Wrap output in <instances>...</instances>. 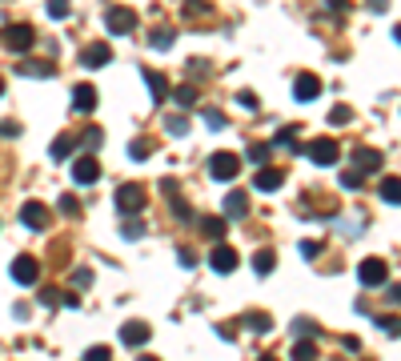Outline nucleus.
I'll list each match as a JSON object with an SVG mask.
<instances>
[{
  "label": "nucleus",
  "mask_w": 401,
  "mask_h": 361,
  "mask_svg": "<svg viewBox=\"0 0 401 361\" xmlns=\"http://www.w3.org/2000/svg\"><path fill=\"white\" fill-rule=\"evenodd\" d=\"M0 45L8 52H28L36 45V32H32V24H8V28H0Z\"/></svg>",
  "instance_id": "f257e3e1"
},
{
  "label": "nucleus",
  "mask_w": 401,
  "mask_h": 361,
  "mask_svg": "<svg viewBox=\"0 0 401 361\" xmlns=\"http://www.w3.org/2000/svg\"><path fill=\"white\" fill-rule=\"evenodd\" d=\"M117 209L124 217H137V213H141V209H144V185H137V181L129 185V181H124V185L117 189Z\"/></svg>",
  "instance_id": "f03ea898"
},
{
  "label": "nucleus",
  "mask_w": 401,
  "mask_h": 361,
  "mask_svg": "<svg viewBox=\"0 0 401 361\" xmlns=\"http://www.w3.org/2000/svg\"><path fill=\"white\" fill-rule=\"evenodd\" d=\"M241 173V157L237 153H213L209 157V177L213 181H233Z\"/></svg>",
  "instance_id": "7ed1b4c3"
},
{
  "label": "nucleus",
  "mask_w": 401,
  "mask_h": 361,
  "mask_svg": "<svg viewBox=\"0 0 401 361\" xmlns=\"http://www.w3.org/2000/svg\"><path fill=\"white\" fill-rule=\"evenodd\" d=\"M357 277H361V285H385L389 281V265L381 261V257H365V261L357 265Z\"/></svg>",
  "instance_id": "20e7f679"
},
{
  "label": "nucleus",
  "mask_w": 401,
  "mask_h": 361,
  "mask_svg": "<svg viewBox=\"0 0 401 361\" xmlns=\"http://www.w3.org/2000/svg\"><path fill=\"white\" fill-rule=\"evenodd\" d=\"M12 281H17V285H36V281H41V261L28 257V253H21V257L12 261Z\"/></svg>",
  "instance_id": "39448f33"
},
{
  "label": "nucleus",
  "mask_w": 401,
  "mask_h": 361,
  "mask_svg": "<svg viewBox=\"0 0 401 361\" xmlns=\"http://www.w3.org/2000/svg\"><path fill=\"white\" fill-rule=\"evenodd\" d=\"M105 28H109L113 36H129V32L137 28V17H133L129 8H109V12H105Z\"/></svg>",
  "instance_id": "423d86ee"
},
{
  "label": "nucleus",
  "mask_w": 401,
  "mask_h": 361,
  "mask_svg": "<svg viewBox=\"0 0 401 361\" xmlns=\"http://www.w3.org/2000/svg\"><path fill=\"white\" fill-rule=\"evenodd\" d=\"M337 157H341V144L337 141H313L309 144V161H313V165H337Z\"/></svg>",
  "instance_id": "0eeeda50"
},
{
  "label": "nucleus",
  "mask_w": 401,
  "mask_h": 361,
  "mask_svg": "<svg viewBox=\"0 0 401 361\" xmlns=\"http://www.w3.org/2000/svg\"><path fill=\"white\" fill-rule=\"evenodd\" d=\"M72 181H76V185H96V181H100V165H96V157H80V161L72 165Z\"/></svg>",
  "instance_id": "6e6552de"
},
{
  "label": "nucleus",
  "mask_w": 401,
  "mask_h": 361,
  "mask_svg": "<svg viewBox=\"0 0 401 361\" xmlns=\"http://www.w3.org/2000/svg\"><path fill=\"white\" fill-rule=\"evenodd\" d=\"M381 165H385V157L378 149H354V173H378Z\"/></svg>",
  "instance_id": "1a4fd4ad"
},
{
  "label": "nucleus",
  "mask_w": 401,
  "mask_h": 361,
  "mask_svg": "<svg viewBox=\"0 0 401 361\" xmlns=\"http://www.w3.org/2000/svg\"><path fill=\"white\" fill-rule=\"evenodd\" d=\"M253 185H257L261 193H277L285 185V173H281V168H273V165H265L257 177H253Z\"/></svg>",
  "instance_id": "9d476101"
},
{
  "label": "nucleus",
  "mask_w": 401,
  "mask_h": 361,
  "mask_svg": "<svg viewBox=\"0 0 401 361\" xmlns=\"http://www.w3.org/2000/svg\"><path fill=\"white\" fill-rule=\"evenodd\" d=\"M21 221L28 225V229H48V209L41 205V201H28L21 209Z\"/></svg>",
  "instance_id": "9b49d317"
},
{
  "label": "nucleus",
  "mask_w": 401,
  "mask_h": 361,
  "mask_svg": "<svg viewBox=\"0 0 401 361\" xmlns=\"http://www.w3.org/2000/svg\"><path fill=\"white\" fill-rule=\"evenodd\" d=\"M209 265L217 269V273H233L237 269V249H229V245H217L209 253Z\"/></svg>",
  "instance_id": "f8f14e48"
},
{
  "label": "nucleus",
  "mask_w": 401,
  "mask_h": 361,
  "mask_svg": "<svg viewBox=\"0 0 401 361\" xmlns=\"http://www.w3.org/2000/svg\"><path fill=\"white\" fill-rule=\"evenodd\" d=\"M109 61H113V48L109 45H89L80 52V65H85V69H100V65H109Z\"/></svg>",
  "instance_id": "ddd939ff"
},
{
  "label": "nucleus",
  "mask_w": 401,
  "mask_h": 361,
  "mask_svg": "<svg viewBox=\"0 0 401 361\" xmlns=\"http://www.w3.org/2000/svg\"><path fill=\"white\" fill-rule=\"evenodd\" d=\"M293 96H297V100H313V96H321V76H297V80H293Z\"/></svg>",
  "instance_id": "4468645a"
},
{
  "label": "nucleus",
  "mask_w": 401,
  "mask_h": 361,
  "mask_svg": "<svg viewBox=\"0 0 401 361\" xmlns=\"http://www.w3.org/2000/svg\"><path fill=\"white\" fill-rule=\"evenodd\" d=\"M149 325H144V321H124V325H120V341H124V345H144V341H149Z\"/></svg>",
  "instance_id": "2eb2a0df"
},
{
  "label": "nucleus",
  "mask_w": 401,
  "mask_h": 361,
  "mask_svg": "<svg viewBox=\"0 0 401 361\" xmlns=\"http://www.w3.org/2000/svg\"><path fill=\"white\" fill-rule=\"evenodd\" d=\"M72 109H76V113H93L96 109V89L93 85H76V89H72Z\"/></svg>",
  "instance_id": "dca6fc26"
},
{
  "label": "nucleus",
  "mask_w": 401,
  "mask_h": 361,
  "mask_svg": "<svg viewBox=\"0 0 401 361\" xmlns=\"http://www.w3.org/2000/svg\"><path fill=\"white\" fill-rule=\"evenodd\" d=\"M141 76H144V85H149V93H153V100L161 105V100L169 96V80L161 76V72H153V69H144Z\"/></svg>",
  "instance_id": "f3484780"
},
{
  "label": "nucleus",
  "mask_w": 401,
  "mask_h": 361,
  "mask_svg": "<svg viewBox=\"0 0 401 361\" xmlns=\"http://www.w3.org/2000/svg\"><path fill=\"white\" fill-rule=\"evenodd\" d=\"M245 213H249V197H245V193H229V197H225V217L241 221Z\"/></svg>",
  "instance_id": "a211bd4d"
},
{
  "label": "nucleus",
  "mask_w": 401,
  "mask_h": 361,
  "mask_svg": "<svg viewBox=\"0 0 401 361\" xmlns=\"http://www.w3.org/2000/svg\"><path fill=\"white\" fill-rule=\"evenodd\" d=\"M273 265H277V253H273V249L253 253V269H257V277H269V273H273Z\"/></svg>",
  "instance_id": "6ab92c4d"
},
{
  "label": "nucleus",
  "mask_w": 401,
  "mask_h": 361,
  "mask_svg": "<svg viewBox=\"0 0 401 361\" xmlns=\"http://www.w3.org/2000/svg\"><path fill=\"white\" fill-rule=\"evenodd\" d=\"M201 233L213 237V241H221V237H225V213H221V217H201Z\"/></svg>",
  "instance_id": "aec40b11"
},
{
  "label": "nucleus",
  "mask_w": 401,
  "mask_h": 361,
  "mask_svg": "<svg viewBox=\"0 0 401 361\" xmlns=\"http://www.w3.org/2000/svg\"><path fill=\"white\" fill-rule=\"evenodd\" d=\"M381 201L401 205V177H385V181H381Z\"/></svg>",
  "instance_id": "412c9836"
},
{
  "label": "nucleus",
  "mask_w": 401,
  "mask_h": 361,
  "mask_svg": "<svg viewBox=\"0 0 401 361\" xmlns=\"http://www.w3.org/2000/svg\"><path fill=\"white\" fill-rule=\"evenodd\" d=\"M149 48H157V52H165V48H173V28H153V36H149Z\"/></svg>",
  "instance_id": "4be33fe9"
},
{
  "label": "nucleus",
  "mask_w": 401,
  "mask_h": 361,
  "mask_svg": "<svg viewBox=\"0 0 401 361\" xmlns=\"http://www.w3.org/2000/svg\"><path fill=\"white\" fill-rule=\"evenodd\" d=\"M72 149H76V141H72V137H56V141H52V161H65V157H72Z\"/></svg>",
  "instance_id": "5701e85b"
},
{
  "label": "nucleus",
  "mask_w": 401,
  "mask_h": 361,
  "mask_svg": "<svg viewBox=\"0 0 401 361\" xmlns=\"http://www.w3.org/2000/svg\"><path fill=\"white\" fill-rule=\"evenodd\" d=\"M149 153H153V141H149V137H137V141L129 144V157H133V161H144Z\"/></svg>",
  "instance_id": "b1692460"
},
{
  "label": "nucleus",
  "mask_w": 401,
  "mask_h": 361,
  "mask_svg": "<svg viewBox=\"0 0 401 361\" xmlns=\"http://www.w3.org/2000/svg\"><path fill=\"white\" fill-rule=\"evenodd\" d=\"M293 361H317V345L313 341H297L293 345Z\"/></svg>",
  "instance_id": "393cba45"
},
{
  "label": "nucleus",
  "mask_w": 401,
  "mask_h": 361,
  "mask_svg": "<svg viewBox=\"0 0 401 361\" xmlns=\"http://www.w3.org/2000/svg\"><path fill=\"white\" fill-rule=\"evenodd\" d=\"M24 76H52V65L48 61H28V65H21Z\"/></svg>",
  "instance_id": "a878e982"
},
{
  "label": "nucleus",
  "mask_w": 401,
  "mask_h": 361,
  "mask_svg": "<svg viewBox=\"0 0 401 361\" xmlns=\"http://www.w3.org/2000/svg\"><path fill=\"white\" fill-rule=\"evenodd\" d=\"M45 8H48V17H52V21H65V17H69V8H72V0H48Z\"/></svg>",
  "instance_id": "bb28decb"
},
{
  "label": "nucleus",
  "mask_w": 401,
  "mask_h": 361,
  "mask_svg": "<svg viewBox=\"0 0 401 361\" xmlns=\"http://www.w3.org/2000/svg\"><path fill=\"white\" fill-rule=\"evenodd\" d=\"M245 157H249V161H253V165H265V161H269V144H249V149H245Z\"/></svg>",
  "instance_id": "cd10ccee"
},
{
  "label": "nucleus",
  "mask_w": 401,
  "mask_h": 361,
  "mask_svg": "<svg viewBox=\"0 0 401 361\" xmlns=\"http://www.w3.org/2000/svg\"><path fill=\"white\" fill-rule=\"evenodd\" d=\"M56 205H61V213H65V217H80V201H76L72 193H65V197H61Z\"/></svg>",
  "instance_id": "c85d7f7f"
},
{
  "label": "nucleus",
  "mask_w": 401,
  "mask_h": 361,
  "mask_svg": "<svg viewBox=\"0 0 401 361\" xmlns=\"http://www.w3.org/2000/svg\"><path fill=\"white\" fill-rule=\"evenodd\" d=\"M349 120H354V109H349V105H337L329 113V124H349Z\"/></svg>",
  "instance_id": "c756f323"
},
{
  "label": "nucleus",
  "mask_w": 401,
  "mask_h": 361,
  "mask_svg": "<svg viewBox=\"0 0 401 361\" xmlns=\"http://www.w3.org/2000/svg\"><path fill=\"white\" fill-rule=\"evenodd\" d=\"M378 325H381V329H385V333L401 337V317H385V313H381V317H378Z\"/></svg>",
  "instance_id": "7c9ffc66"
},
{
  "label": "nucleus",
  "mask_w": 401,
  "mask_h": 361,
  "mask_svg": "<svg viewBox=\"0 0 401 361\" xmlns=\"http://www.w3.org/2000/svg\"><path fill=\"white\" fill-rule=\"evenodd\" d=\"M193 100H197V85H181V89H177V105H185V109H189Z\"/></svg>",
  "instance_id": "2f4dec72"
},
{
  "label": "nucleus",
  "mask_w": 401,
  "mask_h": 361,
  "mask_svg": "<svg viewBox=\"0 0 401 361\" xmlns=\"http://www.w3.org/2000/svg\"><path fill=\"white\" fill-rule=\"evenodd\" d=\"M245 325H249V329H261V333H265V329H269L273 321H269L265 313H249V317H245Z\"/></svg>",
  "instance_id": "473e14b6"
},
{
  "label": "nucleus",
  "mask_w": 401,
  "mask_h": 361,
  "mask_svg": "<svg viewBox=\"0 0 401 361\" xmlns=\"http://www.w3.org/2000/svg\"><path fill=\"white\" fill-rule=\"evenodd\" d=\"M293 137H297V129H281V133L273 137V144H281V149H297V141H293Z\"/></svg>",
  "instance_id": "72a5a7b5"
},
{
  "label": "nucleus",
  "mask_w": 401,
  "mask_h": 361,
  "mask_svg": "<svg viewBox=\"0 0 401 361\" xmlns=\"http://www.w3.org/2000/svg\"><path fill=\"white\" fill-rule=\"evenodd\" d=\"M205 12H209V4H205V0H185V17H205Z\"/></svg>",
  "instance_id": "f704fd0d"
},
{
  "label": "nucleus",
  "mask_w": 401,
  "mask_h": 361,
  "mask_svg": "<svg viewBox=\"0 0 401 361\" xmlns=\"http://www.w3.org/2000/svg\"><path fill=\"white\" fill-rule=\"evenodd\" d=\"M80 361H113V353H109V345H96V349H89Z\"/></svg>",
  "instance_id": "c9c22d12"
},
{
  "label": "nucleus",
  "mask_w": 401,
  "mask_h": 361,
  "mask_svg": "<svg viewBox=\"0 0 401 361\" xmlns=\"http://www.w3.org/2000/svg\"><path fill=\"white\" fill-rule=\"evenodd\" d=\"M165 129L181 137V133H189V120H185V117H169V120H165Z\"/></svg>",
  "instance_id": "e433bc0d"
},
{
  "label": "nucleus",
  "mask_w": 401,
  "mask_h": 361,
  "mask_svg": "<svg viewBox=\"0 0 401 361\" xmlns=\"http://www.w3.org/2000/svg\"><path fill=\"white\" fill-rule=\"evenodd\" d=\"M341 189H361V173H341Z\"/></svg>",
  "instance_id": "4c0bfd02"
},
{
  "label": "nucleus",
  "mask_w": 401,
  "mask_h": 361,
  "mask_svg": "<svg viewBox=\"0 0 401 361\" xmlns=\"http://www.w3.org/2000/svg\"><path fill=\"white\" fill-rule=\"evenodd\" d=\"M72 285H76V289L93 285V273H89V269H76V273H72Z\"/></svg>",
  "instance_id": "58836bf2"
},
{
  "label": "nucleus",
  "mask_w": 401,
  "mask_h": 361,
  "mask_svg": "<svg viewBox=\"0 0 401 361\" xmlns=\"http://www.w3.org/2000/svg\"><path fill=\"white\" fill-rule=\"evenodd\" d=\"M141 233H144V229H141V221H137V217H133V221H124V237H129V241H137Z\"/></svg>",
  "instance_id": "ea45409f"
},
{
  "label": "nucleus",
  "mask_w": 401,
  "mask_h": 361,
  "mask_svg": "<svg viewBox=\"0 0 401 361\" xmlns=\"http://www.w3.org/2000/svg\"><path fill=\"white\" fill-rule=\"evenodd\" d=\"M100 137H105L100 129H89V133H85V144H89V149H100Z\"/></svg>",
  "instance_id": "a19ab883"
},
{
  "label": "nucleus",
  "mask_w": 401,
  "mask_h": 361,
  "mask_svg": "<svg viewBox=\"0 0 401 361\" xmlns=\"http://www.w3.org/2000/svg\"><path fill=\"white\" fill-rule=\"evenodd\" d=\"M177 257H181V265H185V269H193V265H197V253H193V249H181Z\"/></svg>",
  "instance_id": "79ce46f5"
},
{
  "label": "nucleus",
  "mask_w": 401,
  "mask_h": 361,
  "mask_svg": "<svg viewBox=\"0 0 401 361\" xmlns=\"http://www.w3.org/2000/svg\"><path fill=\"white\" fill-rule=\"evenodd\" d=\"M317 253H321V245H317V241H305V245H301V257H317Z\"/></svg>",
  "instance_id": "37998d69"
},
{
  "label": "nucleus",
  "mask_w": 401,
  "mask_h": 361,
  "mask_svg": "<svg viewBox=\"0 0 401 361\" xmlns=\"http://www.w3.org/2000/svg\"><path fill=\"white\" fill-rule=\"evenodd\" d=\"M41 297H45V305H61V293H56V289H45Z\"/></svg>",
  "instance_id": "c03bdc74"
},
{
  "label": "nucleus",
  "mask_w": 401,
  "mask_h": 361,
  "mask_svg": "<svg viewBox=\"0 0 401 361\" xmlns=\"http://www.w3.org/2000/svg\"><path fill=\"white\" fill-rule=\"evenodd\" d=\"M389 8V0H369V12H385Z\"/></svg>",
  "instance_id": "a18cd8bd"
},
{
  "label": "nucleus",
  "mask_w": 401,
  "mask_h": 361,
  "mask_svg": "<svg viewBox=\"0 0 401 361\" xmlns=\"http://www.w3.org/2000/svg\"><path fill=\"white\" fill-rule=\"evenodd\" d=\"M389 301H398V305H401V285H393V289H389Z\"/></svg>",
  "instance_id": "49530a36"
},
{
  "label": "nucleus",
  "mask_w": 401,
  "mask_h": 361,
  "mask_svg": "<svg viewBox=\"0 0 401 361\" xmlns=\"http://www.w3.org/2000/svg\"><path fill=\"white\" fill-rule=\"evenodd\" d=\"M393 41H398V45H401V24H398V28H393Z\"/></svg>",
  "instance_id": "de8ad7c7"
},
{
  "label": "nucleus",
  "mask_w": 401,
  "mask_h": 361,
  "mask_svg": "<svg viewBox=\"0 0 401 361\" xmlns=\"http://www.w3.org/2000/svg\"><path fill=\"white\" fill-rule=\"evenodd\" d=\"M141 361H161V358H153V353H144V358Z\"/></svg>",
  "instance_id": "09e8293b"
},
{
  "label": "nucleus",
  "mask_w": 401,
  "mask_h": 361,
  "mask_svg": "<svg viewBox=\"0 0 401 361\" xmlns=\"http://www.w3.org/2000/svg\"><path fill=\"white\" fill-rule=\"evenodd\" d=\"M0 96H4V76H0Z\"/></svg>",
  "instance_id": "8fccbe9b"
},
{
  "label": "nucleus",
  "mask_w": 401,
  "mask_h": 361,
  "mask_svg": "<svg viewBox=\"0 0 401 361\" xmlns=\"http://www.w3.org/2000/svg\"><path fill=\"white\" fill-rule=\"evenodd\" d=\"M261 361H277V358H261Z\"/></svg>",
  "instance_id": "3c124183"
}]
</instances>
